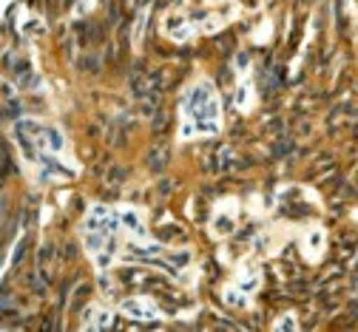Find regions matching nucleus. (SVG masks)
<instances>
[{
    "instance_id": "f257e3e1",
    "label": "nucleus",
    "mask_w": 358,
    "mask_h": 332,
    "mask_svg": "<svg viewBox=\"0 0 358 332\" xmlns=\"http://www.w3.org/2000/svg\"><path fill=\"white\" fill-rule=\"evenodd\" d=\"M179 111H182V120H179V136L182 139L216 136L222 131V106L210 80H196L185 91Z\"/></svg>"
},
{
    "instance_id": "f03ea898",
    "label": "nucleus",
    "mask_w": 358,
    "mask_h": 332,
    "mask_svg": "<svg viewBox=\"0 0 358 332\" xmlns=\"http://www.w3.org/2000/svg\"><path fill=\"white\" fill-rule=\"evenodd\" d=\"M120 312L128 315L131 321H159V318H162L159 307H157L151 298H145V296H134V298L122 301V304H120Z\"/></svg>"
},
{
    "instance_id": "7ed1b4c3",
    "label": "nucleus",
    "mask_w": 358,
    "mask_h": 332,
    "mask_svg": "<svg viewBox=\"0 0 358 332\" xmlns=\"http://www.w3.org/2000/svg\"><path fill=\"white\" fill-rule=\"evenodd\" d=\"M117 213H120L122 230L131 236V239H137V242H145V239H148L145 222H143V216H140L137 210H134V208H117Z\"/></svg>"
},
{
    "instance_id": "20e7f679",
    "label": "nucleus",
    "mask_w": 358,
    "mask_h": 332,
    "mask_svg": "<svg viewBox=\"0 0 358 332\" xmlns=\"http://www.w3.org/2000/svg\"><path fill=\"white\" fill-rule=\"evenodd\" d=\"M225 205L228 202H222L219 210H216V216H213V233L216 236H228L236 227V208H234V202H231V208H225Z\"/></svg>"
},
{
    "instance_id": "39448f33",
    "label": "nucleus",
    "mask_w": 358,
    "mask_h": 332,
    "mask_svg": "<svg viewBox=\"0 0 358 332\" xmlns=\"http://www.w3.org/2000/svg\"><path fill=\"white\" fill-rule=\"evenodd\" d=\"M83 326L85 329H106V326H111V312L103 307H88L83 312Z\"/></svg>"
},
{
    "instance_id": "423d86ee",
    "label": "nucleus",
    "mask_w": 358,
    "mask_h": 332,
    "mask_svg": "<svg viewBox=\"0 0 358 332\" xmlns=\"http://www.w3.org/2000/svg\"><path fill=\"white\" fill-rule=\"evenodd\" d=\"M304 250H307V256H310L313 261L322 259V250H324V230H322V227H310V230H307Z\"/></svg>"
},
{
    "instance_id": "0eeeda50",
    "label": "nucleus",
    "mask_w": 358,
    "mask_h": 332,
    "mask_svg": "<svg viewBox=\"0 0 358 332\" xmlns=\"http://www.w3.org/2000/svg\"><path fill=\"white\" fill-rule=\"evenodd\" d=\"M259 273H256V267H245V270H239V275H236V287L245 293V296H250V293H256L259 290Z\"/></svg>"
},
{
    "instance_id": "6e6552de",
    "label": "nucleus",
    "mask_w": 358,
    "mask_h": 332,
    "mask_svg": "<svg viewBox=\"0 0 358 332\" xmlns=\"http://www.w3.org/2000/svg\"><path fill=\"white\" fill-rule=\"evenodd\" d=\"M273 326L276 329H296L299 324H296V315H282V321H276Z\"/></svg>"
}]
</instances>
